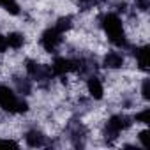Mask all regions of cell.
<instances>
[{
  "mask_svg": "<svg viewBox=\"0 0 150 150\" xmlns=\"http://www.w3.org/2000/svg\"><path fill=\"white\" fill-rule=\"evenodd\" d=\"M101 25H103L104 32L108 34L110 41L115 46L127 48V39H125V32H124V27H122V20L115 13H106L101 18Z\"/></svg>",
  "mask_w": 150,
  "mask_h": 150,
  "instance_id": "1",
  "label": "cell"
},
{
  "mask_svg": "<svg viewBox=\"0 0 150 150\" xmlns=\"http://www.w3.org/2000/svg\"><path fill=\"white\" fill-rule=\"evenodd\" d=\"M0 108L9 113H25L28 110V104L20 99L9 87L0 85Z\"/></svg>",
  "mask_w": 150,
  "mask_h": 150,
  "instance_id": "2",
  "label": "cell"
},
{
  "mask_svg": "<svg viewBox=\"0 0 150 150\" xmlns=\"http://www.w3.org/2000/svg\"><path fill=\"white\" fill-rule=\"evenodd\" d=\"M131 124H132V118H129L127 115H113L108 120L106 127H104L106 139H115L122 131H125L127 127H131Z\"/></svg>",
  "mask_w": 150,
  "mask_h": 150,
  "instance_id": "3",
  "label": "cell"
},
{
  "mask_svg": "<svg viewBox=\"0 0 150 150\" xmlns=\"http://www.w3.org/2000/svg\"><path fill=\"white\" fill-rule=\"evenodd\" d=\"M27 72L30 74V76L37 81V83H41V85H46V83H50L51 81V67H48V65H42V64H37V62H34V60H27Z\"/></svg>",
  "mask_w": 150,
  "mask_h": 150,
  "instance_id": "4",
  "label": "cell"
},
{
  "mask_svg": "<svg viewBox=\"0 0 150 150\" xmlns=\"http://www.w3.org/2000/svg\"><path fill=\"white\" fill-rule=\"evenodd\" d=\"M62 35H64V34H60L58 30H55V28H48V30H44L42 35H41V46H42L46 51L55 53L57 48L62 44Z\"/></svg>",
  "mask_w": 150,
  "mask_h": 150,
  "instance_id": "5",
  "label": "cell"
},
{
  "mask_svg": "<svg viewBox=\"0 0 150 150\" xmlns=\"http://www.w3.org/2000/svg\"><path fill=\"white\" fill-rule=\"evenodd\" d=\"M78 69V60L72 58H65V57H57L51 64V72L57 76H65L67 72L76 71Z\"/></svg>",
  "mask_w": 150,
  "mask_h": 150,
  "instance_id": "6",
  "label": "cell"
},
{
  "mask_svg": "<svg viewBox=\"0 0 150 150\" xmlns=\"http://www.w3.org/2000/svg\"><path fill=\"white\" fill-rule=\"evenodd\" d=\"M85 136H87V129L83 124L76 122L71 125V139H72V145L74 146H85Z\"/></svg>",
  "mask_w": 150,
  "mask_h": 150,
  "instance_id": "7",
  "label": "cell"
},
{
  "mask_svg": "<svg viewBox=\"0 0 150 150\" xmlns=\"http://www.w3.org/2000/svg\"><path fill=\"white\" fill-rule=\"evenodd\" d=\"M103 65H104L106 69H120V67L124 65V57H122V53H118V51H110V53L104 57Z\"/></svg>",
  "mask_w": 150,
  "mask_h": 150,
  "instance_id": "8",
  "label": "cell"
},
{
  "mask_svg": "<svg viewBox=\"0 0 150 150\" xmlns=\"http://www.w3.org/2000/svg\"><path fill=\"white\" fill-rule=\"evenodd\" d=\"M87 87H88V94H90L94 99H103L104 88H103V83H101V80H99L97 76H94V74H92V76L88 78Z\"/></svg>",
  "mask_w": 150,
  "mask_h": 150,
  "instance_id": "9",
  "label": "cell"
},
{
  "mask_svg": "<svg viewBox=\"0 0 150 150\" xmlns=\"http://www.w3.org/2000/svg\"><path fill=\"white\" fill-rule=\"evenodd\" d=\"M25 139H27V143H28V146H44L46 145V136L41 132V131H37V129H32V131H28L27 132V136H25Z\"/></svg>",
  "mask_w": 150,
  "mask_h": 150,
  "instance_id": "10",
  "label": "cell"
},
{
  "mask_svg": "<svg viewBox=\"0 0 150 150\" xmlns=\"http://www.w3.org/2000/svg\"><path fill=\"white\" fill-rule=\"evenodd\" d=\"M148 53H150V48L148 46H141V48H136L134 50V57L138 60V65L143 71H148Z\"/></svg>",
  "mask_w": 150,
  "mask_h": 150,
  "instance_id": "11",
  "label": "cell"
},
{
  "mask_svg": "<svg viewBox=\"0 0 150 150\" xmlns=\"http://www.w3.org/2000/svg\"><path fill=\"white\" fill-rule=\"evenodd\" d=\"M6 39H7V46L13 48V50H20L25 44V35L20 34V32H11Z\"/></svg>",
  "mask_w": 150,
  "mask_h": 150,
  "instance_id": "12",
  "label": "cell"
},
{
  "mask_svg": "<svg viewBox=\"0 0 150 150\" xmlns=\"http://www.w3.org/2000/svg\"><path fill=\"white\" fill-rule=\"evenodd\" d=\"M14 85H16V88L21 96H28L32 92V83L27 78H14Z\"/></svg>",
  "mask_w": 150,
  "mask_h": 150,
  "instance_id": "13",
  "label": "cell"
},
{
  "mask_svg": "<svg viewBox=\"0 0 150 150\" xmlns=\"http://www.w3.org/2000/svg\"><path fill=\"white\" fill-rule=\"evenodd\" d=\"M72 27V18L71 16H62V18H58L57 20V23H55V30H58L60 34H65L69 28Z\"/></svg>",
  "mask_w": 150,
  "mask_h": 150,
  "instance_id": "14",
  "label": "cell"
},
{
  "mask_svg": "<svg viewBox=\"0 0 150 150\" xmlns=\"http://www.w3.org/2000/svg\"><path fill=\"white\" fill-rule=\"evenodd\" d=\"M0 6L11 14H20V6L16 0H0Z\"/></svg>",
  "mask_w": 150,
  "mask_h": 150,
  "instance_id": "15",
  "label": "cell"
},
{
  "mask_svg": "<svg viewBox=\"0 0 150 150\" xmlns=\"http://www.w3.org/2000/svg\"><path fill=\"white\" fill-rule=\"evenodd\" d=\"M134 120H136V122H141V124H150V110H148V108H145L143 111L136 113Z\"/></svg>",
  "mask_w": 150,
  "mask_h": 150,
  "instance_id": "16",
  "label": "cell"
},
{
  "mask_svg": "<svg viewBox=\"0 0 150 150\" xmlns=\"http://www.w3.org/2000/svg\"><path fill=\"white\" fill-rule=\"evenodd\" d=\"M101 2H104V0H78V4H80V7H81L83 11L94 7V6H99Z\"/></svg>",
  "mask_w": 150,
  "mask_h": 150,
  "instance_id": "17",
  "label": "cell"
},
{
  "mask_svg": "<svg viewBox=\"0 0 150 150\" xmlns=\"http://www.w3.org/2000/svg\"><path fill=\"white\" fill-rule=\"evenodd\" d=\"M141 96H143V99H150V80H145L143 81V85H141Z\"/></svg>",
  "mask_w": 150,
  "mask_h": 150,
  "instance_id": "18",
  "label": "cell"
},
{
  "mask_svg": "<svg viewBox=\"0 0 150 150\" xmlns=\"http://www.w3.org/2000/svg\"><path fill=\"white\" fill-rule=\"evenodd\" d=\"M148 136H150L148 131H141V132H139V141H141V145H143L145 148L150 146V139H148Z\"/></svg>",
  "mask_w": 150,
  "mask_h": 150,
  "instance_id": "19",
  "label": "cell"
},
{
  "mask_svg": "<svg viewBox=\"0 0 150 150\" xmlns=\"http://www.w3.org/2000/svg\"><path fill=\"white\" fill-rule=\"evenodd\" d=\"M136 9H139V11H148V7H150V2H148V0H136Z\"/></svg>",
  "mask_w": 150,
  "mask_h": 150,
  "instance_id": "20",
  "label": "cell"
},
{
  "mask_svg": "<svg viewBox=\"0 0 150 150\" xmlns=\"http://www.w3.org/2000/svg\"><path fill=\"white\" fill-rule=\"evenodd\" d=\"M0 146H18V143L16 141H11V139H0Z\"/></svg>",
  "mask_w": 150,
  "mask_h": 150,
  "instance_id": "21",
  "label": "cell"
},
{
  "mask_svg": "<svg viewBox=\"0 0 150 150\" xmlns=\"http://www.w3.org/2000/svg\"><path fill=\"white\" fill-rule=\"evenodd\" d=\"M7 50V39L4 35H0V53H4Z\"/></svg>",
  "mask_w": 150,
  "mask_h": 150,
  "instance_id": "22",
  "label": "cell"
}]
</instances>
